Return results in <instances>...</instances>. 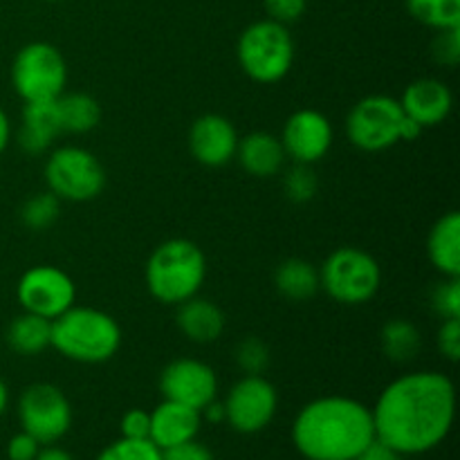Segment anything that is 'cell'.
<instances>
[{
  "mask_svg": "<svg viewBox=\"0 0 460 460\" xmlns=\"http://www.w3.org/2000/svg\"><path fill=\"white\" fill-rule=\"evenodd\" d=\"M43 445L36 438H31L25 431H18L16 436H12L7 443V458L9 460H34L36 454L40 452Z\"/></svg>",
  "mask_w": 460,
  "mask_h": 460,
  "instance_id": "obj_36",
  "label": "cell"
},
{
  "mask_svg": "<svg viewBox=\"0 0 460 460\" xmlns=\"http://www.w3.org/2000/svg\"><path fill=\"white\" fill-rule=\"evenodd\" d=\"M274 288L288 301H310L319 290V270L305 259H288L274 272Z\"/></svg>",
  "mask_w": 460,
  "mask_h": 460,
  "instance_id": "obj_23",
  "label": "cell"
},
{
  "mask_svg": "<svg viewBox=\"0 0 460 460\" xmlns=\"http://www.w3.org/2000/svg\"><path fill=\"white\" fill-rule=\"evenodd\" d=\"M162 460H216L211 449L207 445L198 443V440H189V443L178 445L162 452Z\"/></svg>",
  "mask_w": 460,
  "mask_h": 460,
  "instance_id": "obj_37",
  "label": "cell"
},
{
  "mask_svg": "<svg viewBox=\"0 0 460 460\" xmlns=\"http://www.w3.org/2000/svg\"><path fill=\"white\" fill-rule=\"evenodd\" d=\"M225 407V422L243 436L263 431L274 420L279 409V391L265 376H243L229 389Z\"/></svg>",
  "mask_w": 460,
  "mask_h": 460,
  "instance_id": "obj_12",
  "label": "cell"
},
{
  "mask_svg": "<svg viewBox=\"0 0 460 460\" xmlns=\"http://www.w3.org/2000/svg\"><path fill=\"white\" fill-rule=\"evenodd\" d=\"M404 111L389 94H368L350 108L346 137L364 153H382L402 142Z\"/></svg>",
  "mask_w": 460,
  "mask_h": 460,
  "instance_id": "obj_9",
  "label": "cell"
},
{
  "mask_svg": "<svg viewBox=\"0 0 460 460\" xmlns=\"http://www.w3.org/2000/svg\"><path fill=\"white\" fill-rule=\"evenodd\" d=\"M279 139L288 160L295 164L313 166L328 155L335 142V130L323 112L314 108H301L288 117Z\"/></svg>",
  "mask_w": 460,
  "mask_h": 460,
  "instance_id": "obj_13",
  "label": "cell"
},
{
  "mask_svg": "<svg viewBox=\"0 0 460 460\" xmlns=\"http://www.w3.org/2000/svg\"><path fill=\"white\" fill-rule=\"evenodd\" d=\"M61 202L52 191H40L27 198L21 207V223L31 232H45L61 216Z\"/></svg>",
  "mask_w": 460,
  "mask_h": 460,
  "instance_id": "obj_27",
  "label": "cell"
},
{
  "mask_svg": "<svg viewBox=\"0 0 460 460\" xmlns=\"http://www.w3.org/2000/svg\"><path fill=\"white\" fill-rule=\"evenodd\" d=\"M373 413L376 440L400 456L438 447L456 416V386L440 371H411L382 389Z\"/></svg>",
  "mask_w": 460,
  "mask_h": 460,
  "instance_id": "obj_1",
  "label": "cell"
},
{
  "mask_svg": "<svg viewBox=\"0 0 460 460\" xmlns=\"http://www.w3.org/2000/svg\"><path fill=\"white\" fill-rule=\"evenodd\" d=\"M200 416L205 418V420H209L211 425H218V422H225V407L223 402H209L205 409L200 411Z\"/></svg>",
  "mask_w": 460,
  "mask_h": 460,
  "instance_id": "obj_41",
  "label": "cell"
},
{
  "mask_svg": "<svg viewBox=\"0 0 460 460\" xmlns=\"http://www.w3.org/2000/svg\"><path fill=\"white\" fill-rule=\"evenodd\" d=\"M16 299L22 313L57 319L76 301V286L66 270L40 263L25 270L16 283Z\"/></svg>",
  "mask_w": 460,
  "mask_h": 460,
  "instance_id": "obj_11",
  "label": "cell"
},
{
  "mask_svg": "<svg viewBox=\"0 0 460 460\" xmlns=\"http://www.w3.org/2000/svg\"><path fill=\"white\" fill-rule=\"evenodd\" d=\"M45 182L58 200L90 202L106 187V169L93 151L76 144L54 148L45 160Z\"/></svg>",
  "mask_w": 460,
  "mask_h": 460,
  "instance_id": "obj_7",
  "label": "cell"
},
{
  "mask_svg": "<svg viewBox=\"0 0 460 460\" xmlns=\"http://www.w3.org/2000/svg\"><path fill=\"white\" fill-rule=\"evenodd\" d=\"M236 160L254 178H274L286 166V151L277 135L254 130L238 139Z\"/></svg>",
  "mask_w": 460,
  "mask_h": 460,
  "instance_id": "obj_19",
  "label": "cell"
},
{
  "mask_svg": "<svg viewBox=\"0 0 460 460\" xmlns=\"http://www.w3.org/2000/svg\"><path fill=\"white\" fill-rule=\"evenodd\" d=\"M207 279V256L189 238H169L151 252L144 268L148 295L164 305L198 296Z\"/></svg>",
  "mask_w": 460,
  "mask_h": 460,
  "instance_id": "obj_4",
  "label": "cell"
},
{
  "mask_svg": "<svg viewBox=\"0 0 460 460\" xmlns=\"http://www.w3.org/2000/svg\"><path fill=\"white\" fill-rule=\"evenodd\" d=\"M49 349L76 364H103L119 353L121 326L103 310L72 305L52 319Z\"/></svg>",
  "mask_w": 460,
  "mask_h": 460,
  "instance_id": "obj_3",
  "label": "cell"
},
{
  "mask_svg": "<svg viewBox=\"0 0 460 460\" xmlns=\"http://www.w3.org/2000/svg\"><path fill=\"white\" fill-rule=\"evenodd\" d=\"M236 58L241 70L256 84H279L292 70L295 40L288 25L272 18H263V21L252 22L238 36Z\"/></svg>",
  "mask_w": 460,
  "mask_h": 460,
  "instance_id": "obj_5",
  "label": "cell"
},
{
  "mask_svg": "<svg viewBox=\"0 0 460 460\" xmlns=\"http://www.w3.org/2000/svg\"><path fill=\"white\" fill-rule=\"evenodd\" d=\"M12 85L22 102H49L66 93L67 63L61 49L45 40L22 45L12 63Z\"/></svg>",
  "mask_w": 460,
  "mask_h": 460,
  "instance_id": "obj_8",
  "label": "cell"
},
{
  "mask_svg": "<svg viewBox=\"0 0 460 460\" xmlns=\"http://www.w3.org/2000/svg\"><path fill=\"white\" fill-rule=\"evenodd\" d=\"M200 425L202 416L198 409L173 402V400H162L151 411V434H148V440L157 449L164 452V449L196 440V436L200 434Z\"/></svg>",
  "mask_w": 460,
  "mask_h": 460,
  "instance_id": "obj_17",
  "label": "cell"
},
{
  "mask_svg": "<svg viewBox=\"0 0 460 460\" xmlns=\"http://www.w3.org/2000/svg\"><path fill=\"white\" fill-rule=\"evenodd\" d=\"M319 180L314 175L313 166L308 164H295L292 169H288L286 178H283V191L296 205H304L310 202L317 196Z\"/></svg>",
  "mask_w": 460,
  "mask_h": 460,
  "instance_id": "obj_29",
  "label": "cell"
},
{
  "mask_svg": "<svg viewBox=\"0 0 460 460\" xmlns=\"http://www.w3.org/2000/svg\"><path fill=\"white\" fill-rule=\"evenodd\" d=\"M63 135L57 99L49 102H27L21 112V128L16 144L27 155H43L52 148L54 139Z\"/></svg>",
  "mask_w": 460,
  "mask_h": 460,
  "instance_id": "obj_18",
  "label": "cell"
},
{
  "mask_svg": "<svg viewBox=\"0 0 460 460\" xmlns=\"http://www.w3.org/2000/svg\"><path fill=\"white\" fill-rule=\"evenodd\" d=\"M234 358L243 376H263L270 367V349L259 337H245L238 341Z\"/></svg>",
  "mask_w": 460,
  "mask_h": 460,
  "instance_id": "obj_28",
  "label": "cell"
},
{
  "mask_svg": "<svg viewBox=\"0 0 460 460\" xmlns=\"http://www.w3.org/2000/svg\"><path fill=\"white\" fill-rule=\"evenodd\" d=\"M404 115L411 117L422 128L443 124L454 108V94L447 84L440 79H416L404 88L402 97L398 99Z\"/></svg>",
  "mask_w": 460,
  "mask_h": 460,
  "instance_id": "obj_16",
  "label": "cell"
},
{
  "mask_svg": "<svg viewBox=\"0 0 460 460\" xmlns=\"http://www.w3.org/2000/svg\"><path fill=\"white\" fill-rule=\"evenodd\" d=\"M373 440L371 409L349 395L313 400L292 422V443L305 460H355Z\"/></svg>",
  "mask_w": 460,
  "mask_h": 460,
  "instance_id": "obj_2",
  "label": "cell"
},
{
  "mask_svg": "<svg viewBox=\"0 0 460 460\" xmlns=\"http://www.w3.org/2000/svg\"><path fill=\"white\" fill-rule=\"evenodd\" d=\"M429 304L440 319L460 317V277H443V281L431 290Z\"/></svg>",
  "mask_w": 460,
  "mask_h": 460,
  "instance_id": "obj_31",
  "label": "cell"
},
{
  "mask_svg": "<svg viewBox=\"0 0 460 460\" xmlns=\"http://www.w3.org/2000/svg\"><path fill=\"white\" fill-rule=\"evenodd\" d=\"M238 139L241 137L227 117L207 112L189 128V151L202 166L218 169L236 160Z\"/></svg>",
  "mask_w": 460,
  "mask_h": 460,
  "instance_id": "obj_15",
  "label": "cell"
},
{
  "mask_svg": "<svg viewBox=\"0 0 460 460\" xmlns=\"http://www.w3.org/2000/svg\"><path fill=\"white\" fill-rule=\"evenodd\" d=\"M398 452H394L391 447H386L385 443H380V440H373L371 445H368L367 449H364L362 454H359L355 460H400Z\"/></svg>",
  "mask_w": 460,
  "mask_h": 460,
  "instance_id": "obj_38",
  "label": "cell"
},
{
  "mask_svg": "<svg viewBox=\"0 0 460 460\" xmlns=\"http://www.w3.org/2000/svg\"><path fill=\"white\" fill-rule=\"evenodd\" d=\"M427 256L443 277H460V216L447 211L436 220L427 238Z\"/></svg>",
  "mask_w": 460,
  "mask_h": 460,
  "instance_id": "obj_21",
  "label": "cell"
},
{
  "mask_svg": "<svg viewBox=\"0 0 460 460\" xmlns=\"http://www.w3.org/2000/svg\"><path fill=\"white\" fill-rule=\"evenodd\" d=\"M18 422L40 445H54L70 431L72 404L57 385L36 382L18 398Z\"/></svg>",
  "mask_w": 460,
  "mask_h": 460,
  "instance_id": "obj_10",
  "label": "cell"
},
{
  "mask_svg": "<svg viewBox=\"0 0 460 460\" xmlns=\"http://www.w3.org/2000/svg\"><path fill=\"white\" fill-rule=\"evenodd\" d=\"M43 3H61V0H43Z\"/></svg>",
  "mask_w": 460,
  "mask_h": 460,
  "instance_id": "obj_43",
  "label": "cell"
},
{
  "mask_svg": "<svg viewBox=\"0 0 460 460\" xmlns=\"http://www.w3.org/2000/svg\"><path fill=\"white\" fill-rule=\"evenodd\" d=\"M409 13L436 31L460 27V0H404Z\"/></svg>",
  "mask_w": 460,
  "mask_h": 460,
  "instance_id": "obj_26",
  "label": "cell"
},
{
  "mask_svg": "<svg viewBox=\"0 0 460 460\" xmlns=\"http://www.w3.org/2000/svg\"><path fill=\"white\" fill-rule=\"evenodd\" d=\"M322 290L341 305H364L382 286L380 263L359 247H340L319 268Z\"/></svg>",
  "mask_w": 460,
  "mask_h": 460,
  "instance_id": "obj_6",
  "label": "cell"
},
{
  "mask_svg": "<svg viewBox=\"0 0 460 460\" xmlns=\"http://www.w3.org/2000/svg\"><path fill=\"white\" fill-rule=\"evenodd\" d=\"M431 52H434V58L440 63V66L456 67L460 61V27L438 31Z\"/></svg>",
  "mask_w": 460,
  "mask_h": 460,
  "instance_id": "obj_32",
  "label": "cell"
},
{
  "mask_svg": "<svg viewBox=\"0 0 460 460\" xmlns=\"http://www.w3.org/2000/svg\"><path fill=\"white\" fill-rule=\"evenodd\" d=\"M9 142H12V121H9V115L4 112V108L0 106V155L7 151Z\"/></svg>",
  "mask_w": 460,
  "mask_h": 460,
  "instance_id": "obj_40",
  "label": "cell"
},
{
  "mask_svg": "<svg viewBox=\"0 0 460 460\" xmlns=\"http://www.w3.org/2000/svg\"><path fill=\"white\" fill-rule=\"evenodd\" d=\"M121 438L128 440H148L151 434V411L144 409H130L119 420Z\"/></svg>",
  "mask_w": 460,
  "mask_h": 460,
  "instance_id": "obj_34",
  "label": "cell"
},
{
  "mask_svg": "<svg viewBox=\"0 0 460 460\" xmlns=\"http://www.w3.org/2000/svg\"><path fill=\"white\" fill-rule=\"evenodd\" d=\"M34 460H75V456L66 452V449L57 447V445H43Z\"/></svg>",
  "mask_w": 460,
  "mask_h": 460,
  "instance_id": "obj_39",
  "label": "cell"
},
{
  "mask_svg": "<svg viewBox=\"0 0 460 460\" xmlns=\"http://www.w3.org/2000/svg\"><path fill=\"white\" fill-rule=\"evenodd\" d=\"M63 133L85 135L102 121V106L88 93H63L57 99Z\"/></svg>",
  "mask_w": 460,
  "mask_h": 460,
  "instance_id": "obj_24",
  "label": "cell"
},
{
  "mask_svg": "<svg viewBox=\"0 0 460 460\" xmlns=\"http://www.w3.org/2000/svg\"><path fill=\"white\" fill-rule=\"evenodd\" d=\"M94 460H162V449H157L151 440L119 438L102 449Z\"/></svg>",
  "mask_w": 460,
  "mask_h": 460,
  "instance_id": "obj_30",
  "label": "cell"
},
{
  "mask_svg": "<svg viewBox=\"0 0 460 460\" xmlns=\"http://www.w3.org/2000/svg\"><path fill=\"white\" fill-rule=\"evenodd\" d=\"M175 323L180 332L193 344H214L225 332V314L214 301L191 296L189 301L178 305Z\"/></svg>",
  "mask_w": 460,
  "mask_h": 460,
  "instance_id": "obj_20",
  "label": "cell"
},
{
  "mask_svg": "<svg viewBox=\"0 0 460 460\" xmlns=\"http://www.w3.org/2000/svg\"><path fill=\"white\" fill-rule=\"evenodd\" d=\"M263 4L268 18L283 22V25H290V22L299 21L304 16L308 0H263Z\"/></svg>",
  "mask_w": 460,
  "mask_h": 460,
  "instance_id": "obj_35",
  "label": "cell"
},
{
  "mask_svg": "<svg viewBox=\"0 0 460 460\" xmlns=\"http://www.w3.org/2000/svg\"><path fill=\"white\" fill-rule=\"evenodd\" d=\"M380 344L391 362L407 364L420 353L422 335L416 323L407 322V319H391L382 326Z\"/></svg>",
  "mask_w": 460,
  "mask_h": 460,
  "instance_id": "obj_25",
  "label": "cell"
},
{
  "mask_svg": "<svg viewBox=\"0 0 460 460\" xmlns=\"http://www.w3.org/2000/svg\"><path fill=\"white\" fill-rule=\"evenodd\" d=\"M160 391L164 400H173L202 411L218 395V376L202 359L178 358L166 364L162 371Z\"/></svg>",
  "mask_w": 460,
  "mask_h": 460,
  "instance_id": "obj_14",
  "label": "cell"
},
{
  "mask_svg": "<svg viewBox=\"0 0 460 460\" xmlns=\"http://www.w3.org/2000/svg\"><path fill=\"white\" fill-rule=\"evenodd\" d=\"M52 322L31 313H21L7 326L9 349L22 358H36L49 349Z\"/></svg>",
  "mask_w": 460,
  "mask_h": 460,
  "instance_id": "obj_22",
  "label": "cell"
},
{
  "mask_svg": "<svg viewBox=\"0 0 460 460\" xmlns=\"http://www.w3.org/2000/svg\"><path fill=\"white\" fill-rule=\"evenodd\" d=\"M7 407H9V389H7V385L0 380V416L7 411Z\"/></svg>",
  "mask_w": 460,
  "mask_h": 460,
  "instance_id": "obj_42",
  "label": "cell"
},
{
  "mask_svg": "<svg viewBox=\"0 0 460 460\" xmlns=\"http://www.w3.org/2000/svg\"><path fill=\"white\" fill-rule=\"evenodd\" d=\"M436 344H438L440 355L449 362H458L460 358V317L456 319H443L436 335Z\"/></svg>",
  "mask_w": 460,
  "mask_h": 460,
  "instance_id": "obj_33",
  "label": "cell"
}]
</instances>
